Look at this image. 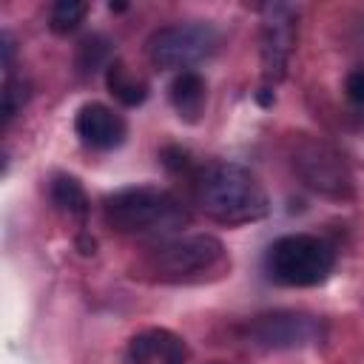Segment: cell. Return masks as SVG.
<instances>
[{"instance_id":"obj_1","label":"cell","mask_w":364,"mask_h":364,"mask_svg":"<svg viewBox=\"0 0 364 364\" xmlns=\"http://www.w3.org/2000/svg\"><path fill=\"white\" fill-rule=\"evenodd\" d=\"M193 196L205 216L222 225H247L270 210L262 182L236 162H208L193 176Z\"/></svg>"},{"instance_id":"obj_2","label":"cell","mask_w":364,"mask_h":364,"mask_svg":"<svg viewBox=\"0 0 364 364\" xmlns=\"http://www.w3.org/2000/svg\"><path fill=\"white\" fill-rule=\"evenodd\" d=\"M105 222L128 236H165L191 222L185 205L162 188H122L102 202Z\"/></svg>"},{"instance_id":"obj_3","label":"cell","mask_w":364,"mask_h":364,"mask_svg":"<svg viewBox=\"0 0 364 364\" xmlns=\"http://www.w3.org/2000/svg\"><path fill=\"white\" fill-rule=\"evenodd\" d=\"M267 276L279 284L287 287H313L321 284L333 267H336V253L333 247L310 233H287L279 236L264 256Z\"/></svg>"},{"instance_id":"obj_4","label":"cell","mask_w":364,"mask_h":364,"mask_svg":"<svg viewBox=\"0 0 364 364\" xmlns=\"http://www.w3.org/2000/svg\"><path fill=\"white\" fill-rule=\"evenodd\" d=\"M219 43H222V34L213 23L188 20V23H171L156 28L148 40V54L156 68L182 74V71H193V65L213 57Z\"/></svg>"},{"instance_id":"obj_5","label":"cell","mask_w":364,"mask_h":364,"mask_svg":"<svg viewBox=\"0 0 364 364\" xmlns=\"http://www.w3.org/2000/svg\"><path fill=\"white\" fill-rule=\"evenodd\" d=\"M148 262H151V270L159 273L162 279L199 276L225 262V245L210 233L176 236L156 245Z\"/></svg>"},{"instance_id":"obj_6","label":"cell","mask_w":364,"mask_h":364,"mask_svg":"<svg viewBox=\"0 0 364 364\" xmlns=\"http://www.w3.org/2000/svg\"><path fill=\"white\" fill-rule=\"evenodd\" d=\"M293 171L301 176V182L330 199H347L353 193V176L347 171L344 156L321 142V139H304L293 151Z\"/></svg>"},{"instance_id":"obj_7","label":"cell","mask_w":364,"mask_h":364,"mask_svg":"<svg viewBox=\"0 0 364 364\" xmlns=\"http://www.w3.org/2000/svg\"><path fill=\"white\" fill-rule=\"evenodd\" d=\"M299 31V6L293 3H267L262 6V77L264 85H276L284 80Z\"/></svg>"},{"instance_id":"obj_8","label":"cell","mask_w":364,"mask_h":364,"mask_svg":"<svg viewBox=\"0 0 364 364\" xmlns=\"http://www.w3.org/2000/svg\"><path fill=\"white\" fill-rule=\"evenodd\" d=\"M324 327L316 316L299 310H276L247 324V338L262 350H299L321 341Z\"/></svg>"},{"instance_id":"obj_9","label":"cell","mask_w":364,"mask_h":364,"mask_svg":"<svg viewBox=\"0 0 364 364\" xmlns=\"http://www.w3.org/2000/svg\"><path fill=\"white\" fill-rule=\"evenodd\" d=\"M74 128L77 136L97 151H111L117 145H122L128 125L122 119V114H117L114 108L102 105V102H85L77 117H74Z\"/></svg>"},{"instance_id":"obj_10","label":"cell","mask_w":364,"mask_h":364,"mask_svg":"<svg viewBox=\"0 0 364 364\" xmlns=\"http://www.w3.org/2000/svg\"><path fill=\"white\" fill-rule=\"evenodd\" d=\"M205 91H208V85L196 71L176 74V80L171 82V102H173L176 114L188 122H196L202 114V105H205Z\"/></svg>"},{"instance_id":"obj_11","label":"cell","mask_w":364,"mask_h":364,"mask_svg":"<svg viewBox=\"0 0 364 364\" xmlns=\"http://www.w3.org/2000/svg\"><path fill=\"white\" fill-rule=\"evenodd\" d=\"M105 82H108V91H111L122 105H128V108L142 105L145 97H148V85H145L142 80H136L119 60H114V63L108 65V71H105Z\"/></svg>"},{"instance_id":"obj_12","label":"cell","mask_w":364,"mask_h":364,"mask_svg":"<svg viewBox=\"0 0 364 364\" xmlns=\"http://www.w3.org/2000/svg\"><path fill=\"white\" fill-rule=\"evenodd\" d=\"M48 193H51V202L63 213L77 216V219H85V213H88V196H85L82 185L74 176H68V173L54 176L51 185H48Z\"/></svg>"},{"instance_id":"obj_13","label":"cell","mask_w":364,"mask_h":364,"mask_svg":"<svg viewBox=\"0 0 364 364\" xmlns=\"http://www.w3.org/2000/svg\"><path fill=\"white\" fill-rule=\"evenodd\" d=\"M85 14H88V3H82V0H57L51 6L48 26H51L54 34H68L82 23Z\"/></svg>"},{"instance_id":"obj_14","label":"cell","mask_w":364,"mask_h":364,"mask_svg":"<svg viewBox=\"0 0 364 364\" xmlns=\"http://www.w3.org/2000/svg\"><path fill=\"white\" fill-rule=\"evenodd\" d=\"M159 347H162V330H145L128 341L125 361L128 364H148L151 358L159 355Z\"/></svg>"},{"instance_id":"obj_15","label":"cell","mask_w":364,"mask_h":364,"mask_svg":"<svg viewBox=\"0 0 364 364\" xmlns=\"http://www.w3.org/2000/svg\"><path fill=\"white\" fill-rule=\"evenodd\" d=\"M26 100H28L26 82H23V80H14V77L9 74L6 82H3V125H9V122L23 111Z\"/></svg>"},{"instance_id":"obj_16","label":"cell","mask_w":364,"mask_h":364,"mask_svg":"<svg viewBox=\"0 0 364 364\" xmlns=\"http://www.w3.org/2000/svg\"><path fill=\"white\" fill-rule=\"evenodd\" d=\"M162 364H185V344L179 336L162 330V347H159Z\"/></svg>"},{"instance_id":"obj_17","label":"cell","mask_w":364,"mask_h":364,"mask_svg":"<svg viewBox=\"0 0 364 364\" xmlns=\"http://www.w3.org/2000/svg\"><path fill=\"white\" fill-rule=\"evenodd\" d=\"M344 91H347V97H350L355 105H364V68H355V71L347 77Z\"/></svg>"},{"instance_id":"obj_18","label":"cell","mask_w":364,"mask_h":364,"mask_svg":"<svg viewBox=\"0 0 364 364\" xmlns=\"http://www.w3.org/2000/svg\"><path fill=\"white\" fill-rule=\"evenodd\" d=\"M361 43H364V20H361Z\"/></svg>"}]
</instances>
